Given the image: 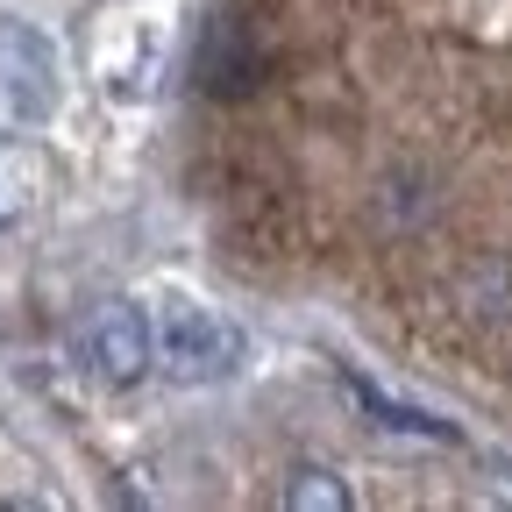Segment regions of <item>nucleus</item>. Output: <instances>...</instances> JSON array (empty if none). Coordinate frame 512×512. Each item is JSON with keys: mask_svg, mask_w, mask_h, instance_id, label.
<instances>
[{"mask_svg": "<svg viewBox=\"0 0 512 512\" xmlns=\"http://www.w3.org/2000/svg\"><path fill=\"white\" fill-rule=\"evenodd\" d=\"M36 185H43V171H36V157L15 143V136H0V228H15L22 214H29V200H36Z\"/></svg>", "mask_w": 512, "mask_h": 512, "instance_id": "obj_4", "label": "nucleus"}, {"mask_svg": "<svg viewBox=\"0 0 512 512\" xmlns=\"http://www.w3.org/2000/svg\"><path fill=\"white\" fill-rule=\"evenodd\" d=\"M150 356L171 384H214L242 363V328L200 299H164L150 320Z\"/></svg>", "mask_w": 512, "mask_h": 512, "instance_id": "obj_1", "label": "nucleus"}, {"mask_svg": "<svg viewBox=\"0 0 512 512\" xmlns=\"http://www.w3.org/2000/svg\"><path fill=\"white\" fill-rule=\"evenodd\" d=\"M72 356L100 377V384H136L157 370L150 356V320L143 306H128V299H93L79 313V328H72Z\"/></svg>", "mask_w": 512, "mask_h": 512, "instance_id": "obj_2", "label": "nucleus"}, {"mask_svg": "<svg viewBox=\"0 0 512 512\" xmlns=\"http://www.w3.org/2000/svg\"><path fill=\"white\" fill-rule=\"evenodd\" d=\"M285 505H292V512H349V484L328 477V470H292Z\"/></svg>", "mask_w": 512, "mask_h": 512, "instance_id": "obj_5", "label": "nucleus"}, {"mask_svg": "<svg viewBox=\"0 0 512 512\" xmlns=\"http://www.w3.org/2000/svg\"><path fill=\"white\" fill-rule=\"evenodd\" d=\"M0 107L15 121H43L57 107V50L15 15H0Z\"/></svg>", "mask_w": 512, "mask_h": 512, "instance_id": "obj_3", "label": "nucleus"}]
</instances>
